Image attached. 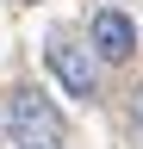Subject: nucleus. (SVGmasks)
Here are the masks:
<instances>
[{
    "mask_svg": "<svg viewBox=\"0 0 143 149\" xmlns=\"http://www.w3.org/2000/svg\"><path fill=\"white\" fill-rule=\"evenodd\" d=\"M19 6H38V0H19Z\"/></svg>",
    "mask_w": 143,
    "mask_h": 149,
    "instance_id": "nucleus-5",
    "label": "nucleus"
},
{
    "mask_svg": "<svg viewBox=\"0 0 143 149\" xmlns=\"http://www.w3.org/2000/svg\"><path fill=\"white\" fill-rule=\"evenodd\" d=\"M131 100H137V130H143V87H137V93H131Z\"/></svg>",
    "mask_w": 143,
    "mask_h": 149,
    "instance_id": "nucleus-4",
    "label": "nucleus"
},
{
    "mask_svg": "<svg viewBox=\"0 0 143 149\" xmlns=\"http://www.w3.org/2000/svg\"><path fill=\"white\" fill-rule=\"evenodd\" d=\"M93 50L106 56V62H124V56L137 50V25H131L124 13H112V6L93 13Z\"/></svg>",
    "mask_w": 143,
    "mask_h": 149,
    "instance_id": "nucleus-3",
    "label": "nucleus"
},
{
    "mask_svg": "<svg viewBox=\"0 0 143 149\" xmlns=\"http://www.w3.org/2000/svg\"><path fill=\"white\" fill-rule=\"evenodd\" d=\"M44 62H50V74H56L75 100H93V56H87V50H75V44H50Z\"/></svg>",
    "mask_w": 143,
    "mask_h": 149,
    "instance_id": "nucleus-2",
    "label": "nucleus"
},
{
    "mask_svg": "<svg viewBox=\"0 0 143 149\" xmlns=\"http://www.w3.org/2000/svg\"><path fill=\"white\" fill-rule=\"evenodd\" d=\"M13 130H19V149H56L62 143V118L38 93H13Z\"/></svg>",
    "mask_w": 143,
    "mask_h": 149,
    "instance_id": "nucleus-1",
    "label": "nucleus"
}]
</instances>
